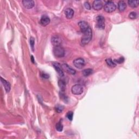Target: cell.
Instances as JSON below:
<instances>
[{"label": "cell", "mask_w": 139, "mask_h": 139, "mask_svg": "<svg viewBox=\"0 0 139 139\" xmlns=\"http://www.w3.org/2000/svg\"><path fill=\"white\" fill-rule=\"evenodd\" d=\"M78 26L81 30L83 33L81 40V43L83 46H85L89 43L92 37V29L88 23L84 21L78 23Z\"/></svg>", "instance_id": "6da1fadb"}, {"label": "cell", "mask_w": 139, "mask_h": 139, "mask_svg": "<svg viewBox=\"0 0 139 139\" xmlns=\"http://www.w3.org/2000/svg\"><path fill=\"white\" fill-rule=\"evenodd\" d=\"M105 61L107 64V65L111 67H114L116 66V64L115 63L114 61H113L111 58H108L106 59Z\"/></svg>", "instance_id": "e0dca14e"}, {"label": "cell", "mask_w": 139, "mask_h": 139, "mask_svg": "<svg viewBox=\"0 0 139 139\" xmlns=\"http://www.w3.org/2000/svg\"><path fill=\"white\" fill-rule=\"evenodd\" d=\"M137 17V14L135 12H134V11H133V12H131L130 13V14H129V18L131 19H136Z\"/></svg>", "instance_id": "7402d4cb"}, {"label": "cell", "mask_w": 139, "mask_h": 139, "mask_svg": "<svg viewBox=\"0 0 139 139\" xmlns=\"http://www.w3.org/2000/svg\"><path fill=\"white\" fill-rule=\"evenodd\" d=\"M65 50L61 46H54L53 49V53L57 58H62L65 55Z\"/></svg>", "instance_id": "7a4b0ae2"}, {"label": "cell", "mask_w": 139, "mask_h": 139, "mask_svg": "<svg viewBox=\"0 0 139 139\" xmlns=\"http://www.w3.org/2000/svg\"><path fill=\"white\" fill-rule=\"evenodd\" d=\"M22 4L27 9H31L34 6V2L32 0H23Z\"/></svg>", "instance_id": "7c38bea8"}, {"label": "cell", "mask_w": 139, "mask_h": 139, "mask_svg": "<svg viewBox=\"0 0 139 139\" xmlns=\"http://www.w3.org/2000/svg\"><path fill=\"white\" fill-rule=\"evenodd\" d=\"M73 64L76 68L81 69L85 66V61L83 58H79L74 60Z\"/></svg>", "instance_id": "8992f818"}, {"label": "cell", "mask_w": 139, "mask_h": 139, "mask_svg": "<svg viewBox=\"0 0 139 139\" xmlns=\"http://www.w3.org/2000/svg\"><path fill=\"white\" fill-rule=\"evenodd\" d=\"M116 9V5L113 1L106 2L104 6V9L107 13H112Z\"/></svg>", "instance_id": "3957f363"}, {"label": "cell", "mask_w": 139, "mask_h": 139, "mask_svg": "<svg viewBox=\"0 0 139 139\" xmlns=\"http://www.w3.org/2000/svg\"><path fill=\"white\" fill-rule=\"evenodd\" d=\"M125 60V59L123 57H120V58H118V59H115L114 62L115 63H117L118 64H121L123 63Z\"/></svg>", "instance_id": "d4e9b609"}, {"label": "cell", "mask_w": 139, "mask_h": 139, "mask_svg": "<svg viewBox=\"0 0 139 139\" xmlns=\"http://www.w3.org/2000/svg\"><path fill=\"white\" fill-rule=\"evenodd\" d=\"M84 6L86 9H88V10L91 9V5H90V3L88 2H85L84 3Z\"/></svg>", "instance_id": "484cf974"}, {"label": "cell", "mask_w": 139, "mask_h": 139, "mask_svg": "<svg viewBox=\"0 0 139 139\" xmlns=\"http://www.w3.org/2000/svg\"><path fill=\"white\" fill-rule=\"evenodd\" d=\"M127 8V5L125 1H120L118 2V8L121 12H122L126 10Z\"/></svg>", "instance_id": "9a60e30c"}, {"label": "cell", "mask_w": 139, "mask_h": 139, "mask_svg": "<svg viewBox=\"0 0 139 139\" xmlns=\"http://www.w3.org/2000/svg\"><path fill=\"white\" fill-rule=\"evenodd\" d=\"M55 128H56L58 132H61L63 129V125L61 123V122H58L55 126Z\"/></svg>", "instance_id": "ffe728a7"}, {"label": "cell", "mask_w": 139, "mask_h": 139, "mask_svg": "<svg viewBox=\"0 0 139 139\" xmlns=\"http://www.w3.org/2000/svg\"><path fill=\"white\" fill-rule=\"evenodd\" d=\"M50 19L49 18V17L47 15H42L41 19H40V23L41 25L43 26H46L47 25H48L49 23H50Z\"/></svg>", "instance_id": "8fae6325"}, {"label": "cell", "mask_w": 139, "mask_h": 139, "mask_svg": "<svg viewBox=\"0 0 139 139\" xmlns=\"http://www.w3.org/2000/svg\"><path fill=\"white\" fill-rule=\"evenodd\" d=\"M82 73H83V76L87 77V76H90V75H91L93 73V70L91 69H86L83 70L82 71Z\"/></svg>", "instance_id": "2e32d148"}, {"label": "cell", "mask_w": 139, "mask_h": 139, "mask_svg": "<svg viewBox=\"0 0 139 139\" xmlns=\"http://www.w3.org/2000/svg\"><path fill=\"white\" fill-rule=\"evenodd\" d=\"M34 43H35V41H34V39L33 38H30V45L32 47V49L33 51H34Z\"/></svg>", "instance_id": "cb8c5ba5"}, {"label": "cell", "mask_w": 139, "mask_h": 139, "mask_svg": "<svg viewBox=\"0 0 139 139\" xmlns=\"http://www.w3.org/2000/svg\"><path fill=\"white\" fill-rule=\"evenodd\" d=\"M103 3L100 0H96L94 1L92 3L93 8L96 10H100L103 8Z\"/></svg>", "instance_id": "9c48e42d"}, {"label": "cell", "mask_w": 139, "mask_h": 139, "mask_svg": "<svg viewBox=\"0 0 139 139\" xmlns=\"http://www.w3.org/2000/svg\"><path fill=\"white\" fill-rule=\"evenodd\" d=\"M52 43L54 46H60L61 43V39L58 35H54L52 38Z\"/></svg>", "instance_id": "30bf717a"}, {"label": "cell", "mask_w": 139, "mask_h": 139, "mask_svg": "<svg viewBox=\"0 0 139 139\" xmlns=\"http://www.w3.org/2000/svg\"><path fill=\"white\" fill-rule=\"evenodd\" d=\"M61 67L63 70H64L65 72H67L71 74H76V71H75L72 67L70 66L69 65H67V64H63L61 65Z\"/></svg>", "instance_id": "ba28073f"}, {"label": "cell", "mask_w": 139, "mask_h": 139, "mask_svg": "<svg viewBox=\"0 0 139 139\" xmlns=\"http://www.w3.org/2000/svg\"><path fill=\"white\" fill-rule=\"evenodd\" d=\"M96 21L97 27L100 29H104L105 26L104 18L102 15H99L96 18Z\"/></svg>", "instance_id": "5b68a950"}, {"label": "cell", "mask_w": 139, "mask_h": 139, "mask_svg": "<svg viewBox=\"0 0 139 139\" xmlns=\"http://www.w3.org/2000/svg\"><path fill=\"white\" fill-rule=\"evenodd\" d=\"M74 10L71 8H67L65 11V14L67 19H72L74 15Z\"/></svg>", "instance_id": "5bb4252c"}, {"label": "cell", "mask_w": 139, "mask_h": 139, "mask_svg": "<svg viewBox=\"0 0 139 139\" xmlns=\"http://www.w3.org/2000/svg\"><path fill=\"white\" fill-rule=\"evenodd\" d=\"M128 3L130 7L132 8H136L138 5V1H133V0H129L128 1Z\"/></svg>", "instance_id": "ac0fdd59"}, {"label": "cell", "mask_w": 139, "mask_h": 139, "mask_svg": "<svg viewBox=\"0 0 139 139\" xmlns=\"http://www.w3.org/2000/svg\"><path fill=\"white\" fill-rule=\"evenodd\" d=\"M63 109H64V106L60 105H58L56 107H55V110H56V112H57L58 113L62 112Z\"/></svg>", "instance_id": "603a6c76"}, {"label": "cell", "mask_w": 139, "mask_h": 139, "mask_svg": "<svg viewBox=\"0 0 139 139\" xmlns=\"http://www.w3.org/2000/svg\"><path fill=\"white\" fill-rule=\"evenodd\" d=\"M58 84L59 86V88H60L61 91L62 92H64L65 90V85L66 84L65 82L63 80H59L58 82Z\"/></svg>", "instance_id": "d6986e66"}, {"label": "cell", "mask_w": 139, "mask_h": 139, "mask_svg": "<svg viewBox=\"0 0 139 139\" xmlns=\"http://www.w3.org/2000/svg\"><path fill=\"white\" fill-rule=\"evenodd\" d=\"M83 87L81 84H75L71 88L72 93L76 95H81L83 92Z\"/></svg>", "instance_id": "277c9868"}, {"label": "cell", "mask_w": 139, "mask_h": 139, "mask_svg": "<svg viewBox=\"0 0 139 139\" xmlns=\"http://www.w3.org/2000/svg\"><path fill=\"white\" fill-rule=\"evenodd\" d=\"M1 81L2 83V84L4 86V88H5V89L7 92H8L10 90V83L7 82L5 79H4L3 78H1Z\"/></svg>", "instance_id": "4fadbf2b"}, {"label": "cell", "mask_w": 139, "mask_h": 139, "mask_svg": "<svg viewBox=\"0 0 139 139\" xmlns=\"http://www.w3.org/2000/svg\"><path fill=\"white\" fill-rule=\"evenodd\" d=\"M73 114L72 112H69L66 114V117L67 118L69 119V120L72 121L73 119Z\"/></svg>", "instance_id": "44dd1931"}, {"label": "cell", "mask_w": 139, "mask_h": 139, "mask_svg": "<svg viewBox=\"0 0 139 139\" xmlns=\"http://www.w3.org/2000/svg\"><path fill=\"white\" fill-rule=\"evenodd\" d=\"M52 65L54 67L55 71H57V72L59 75V76L63 77L64 76V73L62 67L60 65V64H59L58 63H53Z\"/></svg>", "instance_id": "52a82bcc"}, {"label": "cell", "mask_w": 139, "mask_h": 139, "mask_svg": "<svg viewBox=\"0 0 139 139\" xmlns=\"http://www.w3.org/2000/svg\"><path fill=\"white\" fill-rule=\"evenodd\" d=\"M32 61H33V63H34V59H33V56H32Z\"/></svg>", "instance_id": "4316f807"}]
</instances>
